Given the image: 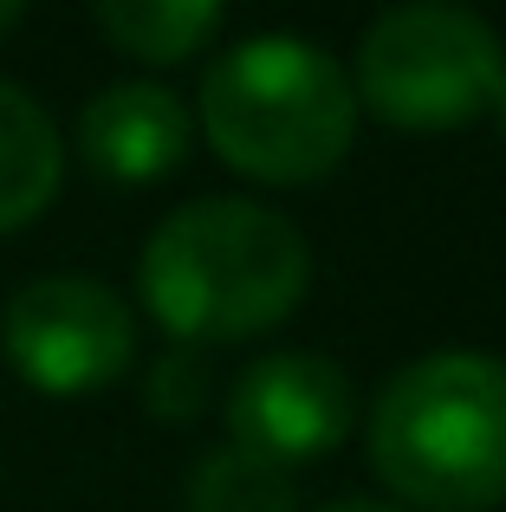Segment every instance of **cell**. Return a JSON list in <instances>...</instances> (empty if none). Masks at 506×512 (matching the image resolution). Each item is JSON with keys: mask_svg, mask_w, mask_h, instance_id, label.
Returning a JSON list of instances; mask_svg holds the SVG:
<instances>
[{"mask_svg": "<svg viewBox=\"0 0 506 512\" xmlns=\"http://www.w3.org/2000/svg\"><path fill=\"white\" fill-rule=\"evenodd\" d=\"M312 286V247L279 208L241 195L189 201L176 208L137 260L143 312L195 344H241L286 325Z\"/></svg>", "mask_w": 506, "mask_h": 512, "instance_id": "obj_1", "label": "cell"}, {"mask_svg": "<svg viewBox=\"0 0 506 512\" xmlns=\"http://www.w3.org/2000/svg\"><path fill=\"white\" fill-rule=\"evenodd\" d=\"M370 467L416 512H487L506 500V363L429 350L377 389Z\"/></svg>", "mask_w": 506, "mask_h": 512, "instance_id": "obj_2", "label": "cell"}, {"mask_svg": "<svg viewBox=\"0 0 506 512\" xmlns=\"http://www.w3.org/2000/svg\"><path fill=\"white\" fill-rule=\"evenodd\" d=\"M202 130L221 163L253 182H325L357 137L351 72L299 33H253L208 65Z\"/></svg>", "mask_w": 506, "mask_h": 512, "instance_id": "obj_3", "label": "cell"}, {"mask_svg": "<svg viewBox=\"0 0 506 512\" xmlns=\"http://www.w3.org/2000/svg\"><path fill=\"white\" fill-rule=\"evenodd\" d=\"M506 78L500 33L468 7H390L357 39V111L396 130H461L494 104Z\"/></svg>", "mask_w": 506, "mask_h": 512, "instance_id": "obj_4", "label": "cell"}, {"mask_svg": "<svg viewBox=\"0 0 506 512\" xmlns=\"http://www.w3.org/2000/svg\"><path fill=\"white\" fill-rule=\"evenodd\" d=\"M7 363L46 396H91L117 383L137 357V318L111 286L78 273H52L13 292L0 325Z\"/></svg>", "mask_w": 506, "mask_h": 512, "instance_id": "obj_5", "label": "cell"}, {"mask_svg": "<svg viewBox=\"0 0 506 512\" xmlns=\"http://www.w3.org/2000/svg\"><path fill=\"white\" fill-rule=\"evenodd\" d=\"M351 376L318 350H273L234 376L228 441L273 467H299L331 454L351 435Z\"/></svg>", "mask_w": 506, "mask_h": 512, "instance_id": "obj_6", "label": "cell"}, {"mask_svg": "<svg viewBox=\"0 0 506 512\" xmlns=\"http://www.w3.org/2000/svg\"><path fill=\"white\" fill-rule=\"evenodd\" d=\"M78 150L111 182H156L189 156V111L169 85L150 78L104 85L78 117Z\"/></svg>", "mask_w": 506, "mask_h": 512, "instance_id": "obj_7", "label": "cell"}, {"mask_svg": "<svg viewBox=\"0 0 506 512\" xmlns=\"http://www.w3.org/2000/svg\"><path fill=\"white\" fill-rule=\"evenodd\" d=\"M65 182V143L26 85L0 78V234L39 221Z\"/></svg>", "mask_w": 506, "mask_h": 512, "instance_id": "obj_8", "label": "cell"}, {"mask_svg": "<svg viewBox=\"0 0 506 512\" xmlns=\"http://www.w3.org/2000/svg\"><path fill=\"white\" fill-rule=\"evenodd\" d=\"M98 33L130 59L182 65L189 52H202L221 33V7L215 0H104Z\"/></svg>", "mask_w": 506, "mask_h": 512, "instance_id": "obj_9", "label": "cell"}, {"mask_svg": "<svg viewBox=\"0 0 506 512\" xmlns=\"http://www.w3.org/2000/svg\"><path fill=\"white\" fill-rule=\"evenodd\" d=\"M189 512H299V493L286 467L221 441L189 474Z\"/></svg>", "mask_w": 506, "mask_h": 512, "instance_id": "obj_10", "label": "cell"}, {"mask_svg": "<svg viewBox=\"0 0 506 512\" xmlns=\"http://www.w3.org/2000/svg\"><path fill=\"white\" fill-rule=\"evenodd\" d=\"M143 402H150L156 422H195L208 409V363L202 350H169L163 363L143 383Z\"/></svg>", "mask_w": 506, "mask_h": 512, "instance_id": "obj_11", "label": "cell"}, {"mask_svg": "<svg viewBox=\"0 0 506 512\" xmlns=\"http://www.w3.org/2000/svg\"><path fill=\"white\" fill-rule=\"evenodd\" d=\"M318 512H403V506H390V500H331Z\"/></svg>", "mask_w": 506, "mask_h": 512, "instance_id": "obj_12", "label": "cell"}, {"mask_svg": "<svg viewBox=\"0 0 506 512\" xmlns=\"http://www.w3.org/2000/svg\"><path fill=\"white\" fill-rule=\"evenodd\" d=\"M487 111H494V124H500V143H506V78H500V91H494V104H487Z\"/></svg>", "mask_w": 506, "mask_h": 512, "instance_id": "obj_13", "label": "cell"}, {"mask_svg": "<svg viewBox=\"0 0 506 512\" xmlns=\"http://www.w3.org/2000/svg\"><path fill=\"white\" fill-rule=\"evenodd\" d=\"M7 26H20V7H13V0H0V33H7Z\"/></svg>", "mask_w": 506, "mask_h": 512, "instance_id": "obj_14", "label": "cell"}]
</instances>
